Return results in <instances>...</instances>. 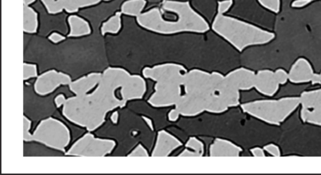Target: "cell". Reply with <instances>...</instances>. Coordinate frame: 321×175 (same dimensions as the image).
I'll list each match as a JSON object with an SVG mask.
<instances>
[{"label": "cell", "instance_id": "6da1fadb", "mask_svg": "<svg viewBox=\"0 0 321 175\" xmlns=\"http://www.w3.org/2000/svg\"><path fill=\"white\" fill-rule=\"evenodd\" d=\"M147 91L144 77L109 67L91 94L66 99L62 114L72 123L93 132L102 125L110 111L125 107L129 101L142 99Z\"/></svg>", "mask_w": 321, "mask_h": 175}, {"label": "cell", "instance_id": "7a4b0ae2", "mask_svg": "<svg viewBox=\"0 0 321 175\" xmlns=\"http://www.w3.org/2000/svg\"><path fill=\"white\" fill-rule=\"evenodd\" d=\"M136 23L145 30L165 36L204 34L211 30L208 21L191 2L184 0H163L137 17Z\"/></svg>", "mask_w": 321, "mask_h": 175}, {"label": "cell", "instance_id": "3957f363", "mask_svg": "<svg viewBox=\"0 0 321 175\" xmlns=\"http://www.w3.org/2000/svg\"><path fill=\"white\" fill-rule=\"evenodd\" d=\"M211 30L235 51L241 53L252 47H263L275 38L274 31L230 15L217 13Z\"/></svg>", "mask_w": 321, "mask_h": 175}, {"label": "cell", "instance_id": "277c9868", "mask_svg": "<svg viewBox=\"0 0 321 175\" xmlns=\"http://www.w3.org/2000/svg\"><path fill=\"white\" fill-rule=\"evenodd\" d=\"M301 106L299 97L251 101L240 105L243 113L270 125L285 122Z\"/></svg>", "mask_w": 321, "mask_h": 175}, {"label": "cell", "instance_id": "5b68a950", "mask_svg": "<svg viewBox=\"0 0 321 175\" xmlns=\"http://www.w3.org/2000/svg\"><path fill=\"white\" fill-rule=\"evenodd\" d=\"M70 139V131L62 122L49 118L40 123L28 142H39L52 149L65 152Z\"/></svg>", "mask_w": 321, "mask_h": 175}, {"label": "cell", "instance_id": "8992f818", "mask_svg": "<svg viewBox=\"0 0 321 175\" xmlns=\"http://www.w3.org/2000/svg\"><path fill=\"white\" fill-rule=\"evenodd\" d=\"M224 75L219 71H207L199 68L188 70L185 76L184 92L209 97L218 92Z\"/></svg>", "mask_w": 321, "mask_h": 175}, {"label": "cell", "instance_id": "52a82bcc", "mask_svg": "<svg viewBox=\"0 0 321 175\" xmlns=\"http://www.w3.org/2000/svg\"><path fill=\"white\" fill-rule=\"evenodd\" d=\"M187 68L177 62H164L142 69V76L155 84H180L183 86Z\"/></svg>", "mask_w": 321, "mask_h": 175}, {"label": "cell", "instance_id": "ba28073f", "mask_svg": "<svg viewBox=\"0 0 321 175\" xmlns=\"http://www.w3.org/2000/svg\"><path fill=\"white\" fill-rule=\"evenodd\" d=\"M116 146L114 140L97 139L88 133L74 143L65 155L102 157L112 152Z\"/></svg>", "mask_w": 321, "mask_h": 175}, {"label": "cell", "instance_id": "9c48e42d", "mask_svg": "<svg viewBox=\"0 0 321 175\" xmlns=\"http://www.w3.org/2000/svg\"><path fill=\"white\" fill-rule=\"evenodd\" d=\"M241 5L240 19L274 31L276 15L264 9L257 0H235Z\"/></svg>", "mask_w": 321, "mask_h": 175}, {"label": "cell", "instance_id": "30bf717a", "mask_svg": "<svg viewBox=\"0 0 321 175\" xmlns=\"http://www.w3.org/2000/svg\"><path fill=\"white\" fill-rule=\"evenodd\" d=\"M210 97L185 93L182 95L179 102L173 107L180 116L193 118L206 112L208 101Z\"/></svg>", "mask_w": 321, "mask_h": 175}, {"label": "cell", "instance_id": "8fae6325", "mask_svg": "<svg viewBox=\"0 0 321 175\" xmlns=\"http://www.w3.org/2000/svg\"><path fill=\"white\" fill-rule=\"evenodd\" d=\"M180 85H156L148 103L155 108L173 107L179 102L183 92Z\"/></svg>", "mask_w": 321, "mask_h": 175}, {"label": "cell", "instance_id": "7c38bea8", "mask_svg": "<svg viewBox=\"0 0 321 175\" xmlns=\"http://www.w3.org/2000/svg\"><path fill=\"white\" fill-rule=\"evenodd\" d=\"M72 79L67 74L55 70L46 71L37 78L34 90L41 96H46L60 85H69Z\"/></svg>", "mask_w": 321, "mask_h": 175}, {"label": "cell", "instance_id": "4fadbf2b", "mask_svg": "<svg viewBox=\"0 0 321 175\" xmlns=\"http://www.w3.org/2000/svg\"><path fill=\"white\" fill-rule=\"evenodd\" d=\"M256 74L251 69L239 67L233 69L224 75L223 81L225 85L236 91H250L254 89Z\"/></svg>", "mask_w": 321, "mask_h": 175}, {"label": "cell", "instance_id": "5bb4252c", "mask_svg": "<svg viewBox=\"0 0 321 175\" xmlns=\"http://www.w3.org/2000/svg\"><path fill=\"white\" fill-rule=\"evenodd\" d=\"M182 142L174 135L165 129H162L158 132L151 156L153 157H167L182 147Z\"/></svg>", "mask_w": 321, "mask_h": 175}, {"label": "cell", "instance_id": "9a60e30c", "mask_svg": "<svg viewBox=\"0 0 321 175\" xmlns=\"http://www.w3.org/2000/svg\"><path fill=\"white\" fill-rule=\"evenodd\" d=\"M314 73L312 63L306 58L299 57L289 67V81L296 84L310 83Z\"/></svg>", "mask_w": 321, "mask_h": 175}, {"label": "cell", "instance_id": "2e32d148", "mask_svg": "<svg viewBox=\"0 0 321 175\" xmlns=\"http://www.w3.org/2000/svg\"><path fill=\"white\" fill-rule=\"evenodd\" d=\"M279 87V84L275 78L274 71L265 68L256 72L254 89L260 94L272 97L277 94Z\"/></svg>", "mask_w": 321, "mask_h": 175}, {"label": "cell", "instance_id": "e0dca14e", "mask_svg": "<svg viewBox=\"0 0 321 175\" xmlns=\"http://www.w3.org/2000/svg\"><path fill=\"white\" fill-rule=\"evenodd\" d=\"M242 152L240 146L222 138H216L209 148L211 157H238Z\"/></svg>", "mask_w": 321, "mask_h": 175}, {"label": "cell", "instance_id": "ac0fdd59", "mask_svg": "<svg viewBox=\"0 0 321 175\" xmlns=\"http://www.w3.org/2000/svg\"><path fill=\"white\" fill-rule=\"evenodd\" d=\"M102 73H91L86 76L72 81L69 84V89L76 96L87 94L91 90L99 84L101 78Z\"/></svg>", "mask_w": 321, "mask_h": 175}, {"label": "cell", "instance_id": "d6986e66", "mask_svg": "<svg viewBox=\"0 0 321 175\" xmlns=\"http://www.w3.org/2000/svg\"><path fill=\"white\" fill-rule=\"evenodd\" d=\"M69 27V38H80L89 35L92 32L91 25L86 19L75 14L70 15L67 18Z\"/></svg>", "mask_w": 321, "mask_h": 175}, {"label": "cell", "instance_id": "ffe728a7", "mask_svg": "<svg viewBox=\"0 0 321 175\" xmlns=\"http://www.w3.org/2000/svg\"><path fill=\"white\" fill-rule=\"evenodd\" d=\"M185 149L179 154L180 157H201L205 153L203 142L195 137H191L185 143Z\"/></svg>", "mask_w": 321, "mask_h": 175}, {"label": "cell", "instance_id": "44dd1931", "mask_svg": "<svg viewBox=\"0 0 321 175\" xmlns=\"http://www.w3.org/2000/svg\"><path fill=\"white\" fill-rule=\"evenodd\" d=\"M39 14L31 6L23 5V31L26 33L34 34L39 28Z\"/></svg>", "mask_w": 321, "mask_h": 175}, {"label": "cell", "instance_id": "7402d4cb", "mask_svg": "<svg viewBox=\"0 0 321 175\" xmlns=\"http://www.w3.org/2000/svg\"><path fill=\"white\" fill-rule=\"evenodd\" d=\"M147 0H126L121 4L120 12L127 17L136 18L145 11Z\"/></svg>", "mask_w": 321, "mask_h": 175}, {"label": "cell", "instance_id": "603a6c76", "mask_svg": "<svg viewBox=\"0 0 321 175\" xmlns=\"http://www.w3.org/2000/svg\"><path fill=\"white\" fill-rule=\"evenodd\" d=\"M299 97L302 108L310 109L321 107V89L305 91Z\"/></svg>", "mask_w": 321, "mask_h": 175}, {"label": "cell", "instance_id": "cb8c5ba5", "mask_svg": "<svg viewBox=\"0 0 321 175\" xmlns=\"http://www.w3.org/2000/svg\"><path fill=\"white\" fill-rule=\"evenodd\" d=\"M122 15L123 14L120 11L116 12L115 14L102 23L100 27V32L103 36L107 34H116L120 32L123 26Z\"/></svg>", "mask_w": 321, "mask_h": 175}, {"label": "cell", "instance_id": "d4e9b609", "mask_svg": "<svg viewBox=\"0 0 321 175\" xmlns=\"http://www.w3.org/2000/svg\"><path fill=\"white\" fill-rule=\"evenodd\" d=\"M102 0H64V11L70 15L75 14L79 10L99 4Z\"/></svg>", "mask_w": 321, "mask_h": 175}, {"label": "cell", "instance_id": "484cf974", "mask_svg": "<svg viewBox=\"0 0 321 175\" xmlns=\"http://www.w3.org/2000/svg\"><path fill=\"white\" fill-rule=\"evenodd\" d=\"M300 117L305 123L321 126V107L310 109L302 107Z\"/></svg>", "mask_w": 321, "mask_h": 175}, {"label": "cell", "instance_id": "4316f807", "mask_svg": "<svg viewBox=\"0 0 321 175\" xmlns=\"http://www.w3.org/2000/svg\"><path fill=\"white\" fill-rule=\"evenodd\" d=\"M49 15H56L64 11V0H41Z\"/></svg>", "mask_w": 321, "mask_h": 175}, {"label": "cell", "instance_id": "83f0119b", "mask_svg": "<svg viewBox=\"0 0 321 175\" xmlns=\"http://www.w3.org/2000/svg\"><path fill=\"white\" fill-rule=\"evenodd\" d=\"M264 9L277 15L282 10V0H257Z\"/></svg>", "mask_w": 321, "mask_h": 175}, {"label": "cell", "instance_id": "f1b7e54d", "mask_svg": "<svg viewBox=\"0 0 321 175\" xmlns=\"http://www.w3.org/2000/svg\"><path fill=\"white\" fill-rule=\"evenodd\" d=\"M37 76H38V72H37L36 65L28 63H23V80L36 78Z\"/></svg>", "mask_w": 321, "mask_h": 175}, {"label": "cell", "instance_id": "f546056e", "mask_svg": "<svg viewBox=\"0 0 321 175\" xmlns=\"http://www.w3.org/2000/svg\"><path fill=\"white\" fill-rule=\"evenodd\" d=\"M234 0H220L217 2V13L221 15H227L232 10Z\"/></svg>", "mask_w": 321, "mask_h": 175}, {"label": "cell", "instance_id": "4dcf8cb0", "mask_svg": "<svg viewBox=\"0 0 321 175\" xmlns=\"http://www.w3.org/2000/svg\"><path fill=\"white\" fill-rule=\"evenodd\" d=\"M276 79L279 85H284L289 81L288 71L282 67L277 68L274 71Z\"/></svg>", "mask_w": 321, "mask_h": 175}, {"label": "cell", "instance_id": "1f68e13d", "mask_svg": "<svg viewBox=\"0 0 321 175\" xmlns=\"http://www.w3.org/2000/svg\"><path fill=\"white\" fill-rule=\"evenodd\" d=\"M128 156L131 157H137V156H141V157H148L150 156L147 148L141 144L137 145V147L134 148L128 155Z\"/></svg>", "mask_w": 321, "mask_h": 175}, {"label": "cell", "instance_id": "d6a6232c", "mask_svg": "<svg viewBox=\"0 0 321 175\" xmlns=\"http://www.w3.org/2000/svg\"><path fill=\"white\" fill-rule=\"evenodd\" d=\"M265 152L274 157H279L281 155V151L279 147L274 143H269L264 146L263 148Z\"/></svg>", "mask_w": 321, "mask_h": 175}, {"label": "cell", "instance_id": "836d02e7", "mask_svg": "<svg viewBox=\"0 0 321 175\" xmlns=\"http://www.w3.org/2000/svg\"><path fill=\"white\" fill-rule=\"evenodd\" d=\"M31 123V121L25 116H23V140L25 142H28L30 137Z\"/></svg>", "mask_w": 321, "mask_h": 175}, {"label": "cell", "instance_id": "e575fe53", "mask_svg": "<svg viewBox=\"0 0 321 175\" xmlns=\"http://www.w3.org/2000/svg\"><path fill=\"white\" fill-rule=\"evenodd\" d=\"M316 0H294L291 5V7L295 9H303L309 6L313 2Z\"/></svg>", "mask_w": 321, "mask_h": 175}, {"label": "cell", "instance_id": "d590c367", "mask_svg": "<svg viewBox=\"0 0 321 175\" xmlns=\"http://www.w3.org/2000/svg\"><path fill=\"white\" fill-rule=\"evenodd\" d=\"M65 39L64 36L57 32H53L49 36V40L55 44L59 43L60 42L65 40Z\"/></svg>", "mask_w": 321, "mask_h": 175}, {"label": "cell", "instance_id": "8d00e7d4", "mask_svg": "<svg viewBox=\"0 0 321 175\" xmlns=\"http://www.w3.org/2000/svg\"><path fill=\"white\" fill-rule=\"evenodd\" d=\"M251 153L255 157H264L265 156V152L264 148L261 147L251 148Z\"/></svg>", "mask_w": 321, "mask_h": 175}, {"label": "cell", "instance_id": "74e56055", "mask_svg": "<svg viewBox=\"0 0 321 175\" xmlns=\"http://www.w3.org/2000/svg\"><path fill=\"white\" fill-rule=\"evenodd\" d=\"M180 117V116L179 114L177 113V111L175 110L173 108H172L168 113V119L169 121L176 122L179 120Z\"/></svg>", "mask_w": 321, "mask_h": 175}, {"label": "cell", "instance_id": "f35d334b", "mask_svg": "<svg viewBox=\"0 0 321 175\" xmlns=\"http://www.w3.org/2000/svg\"><path fill=\"white\" fill-rule=\"evenodd\" d=\"M65 98L63 95H59L55 98V103L56 105L57 108H60L61 106H63L65 102Z\"/></svg>", "mask_w": 321, "mask_h": 175}, {"label": "cell", "instance_id": "ab89813d", "mask_svg": "<svg viewBox=\"0 0 321 175\" xmlns=\"http://www.w3.org/2000/svg\"><path fill=\"white\" fill-rule=\"evenodd\" d=\"M310 83L312 84H321V77L320 73H315L314 75L312 76Z\"/></svg>", "mask_w": 321, "mask_h": 175}, {"label": "cell", "instance_id": "60d3db41", "mask_svg": "<svg viewBox=\"0 0 321 175\" xmlns=\"http://www.w3.org/2000/svg\"><path fill=\"white\" fill-rule=\"evenodd\" d=\"M118 118H119L118 112L117 111H115V112H114L112 114V115H111V121H113V123L117 124V123H118Z\"/></svg>", "mask_w": 321, "mask_h": 175}, {"label": "cell", "instance_id": "b9f144b4", "mask_svg": "<svg viewBox=\"0 0 321 175\" xmlns=\"http://www.w3.org/2000/svg\"><path fill=\"white\" fill-rule=\"evenodd\" d=\"M37 0H23V5L25 6H31L34 3H35Z\"/></svg>", "mask_w": 321, "mask_h": 175}, {"label": "cell", "instance_id": "7bdbcfd3", "mask_svg": "<svg viewBox=\"0 0 321 175\" xmlns=\"http://www.w3.org/2000/svg\"><path fill=\"white\" fill-rule=\"evenodd\" d=\"M102 1L104 2H110L111 1H113V0H102Z\"/></svg>", "mask_w": 321, "mask_h": 175}, {"label": "cell", "instance_id": "ee69618b", "mask_svg": "<svg viewBox=\"0 0 321 175\" xmlns=\"http://www.w3.org/2000/svg\"><path fill=\"white\" fill-rule=\"evenodd\" d=\"M319 73H320V77H321V71H320V72Z\"/></svg>", "mask_w": 321, "mask_h": 175}]
</instances>
